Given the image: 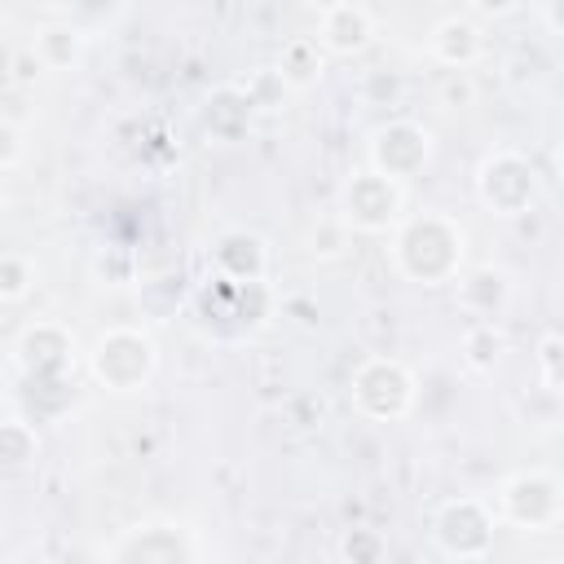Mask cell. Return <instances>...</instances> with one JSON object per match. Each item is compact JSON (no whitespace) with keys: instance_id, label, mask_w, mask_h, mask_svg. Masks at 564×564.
Returning <instances> with one entry per match:
<instances>
[{"instance_id":"15","label":"cell","mask_w":564,"mask_h":564,"mask_svg":"<svg viewBox=\"0 0 564 564\" xmlns=\"http://www.w3.org/2000/svg\"><path fill=\"white\" fill-rule=\"evenodd\" d=\"M463 366L471 370V375H489L494 366H498V357H502V348H507V335L498 330V322H471L467 330H463Z\"/></svg>"},{"instance_id":"7","label":"cell","mask_w":564,"mask_h":564,"mask_svg":"<svg viewBox=\"0 0 564 564\" xmlns=\"http://www.w3.org/2000/svg\"><path fill=\"white\" fill-rule=\"evenodd\" d=\"M498 520L524 533L555 529L564 520V485L551 471H516L498 489Z\"/></svg>"},{"instance_id":"18","label":"cell","mask_w":564,"mask_h":564,"mask_svg":"<svg viewBox=\"0 0 564 564\" xmlns=\"http://www.w3.org/2000/svg\"><path fill=\"white\" fill-rule=\"evenodd\" d=\"M0 449H4V463H9V467H26V463L35 458V449H40V436H35V427H31L26 419L9 414V419L0 423Z\"/></svg>"},{"instance_id":"17","label":"cell","mask_w":564,"mask_h":564,"mask_svg":"<svg viewBox=\"0 0 564 564\" xmlns=\"http://www.w3.org/2000/svg\"><path fill=\"white\" fill-rule=\"evenodd\" d=\"M35 286V260L26 256V251H4L0 256V300L4 304H18V300H26V291Z\"/></svg>"},{"instance_id":"21","label":"cell","mask_w":564,"mask_h":564,"mask_svg":"<svg viewBox=\"0 0 564 564\" xmlns=\"http://www.w3.org/2000/svg\"><path fill=\"white\" fill-rule=\"evenodd\" d=\"M467 9L476 18H511L520 9V0H467Z\"/></svg>"},{"instance_id":"16","label":"cell","mask_w":564,"mask_h":564,"mask_svg":"<svg viewBox=\"0 0 564 564\" xmlns=\"http://www.w3.org/2000/svg\"><path fill=\"white\" fill-rule=\"evenodd\" d=\"M278 70L286 75V84H291V88L313 84V79L322 75V44H317V40H295V44H286L282 66H278Z\"/></svg>"},{"instance_id":"11","label":"cell","mask_w":564,"mask_h":564,"mask_svg":"<svg viewBox=\"0 0 564 564\" xmlns=\"http://www.w3.org/2000/svg\"><path fill=\"white\" fill-rule=\"evenodd\" d=\"M427 53L449 70H467L485 57V31L471 18H445L427 35Z\"/></svg>"},{"instance_id":"13","label":"cell","mask_w":564,"mask_h":564,"mask_svg":"<svg viewBox=\"0 0 564 564\" xmlns=\"http://www.w3.org/2000/svg\"><path fill=\"white\" fill-rule=\"evenodd\" d=\"M247 260L269 264L264 238H256V234H247V229H229V234L216 238V247H212V273L234 278V282H269V273L247 269Z\"/></svg>"},{"instance_id":"10","label":"cell","mask_w":564,"mask_h":564,"mask_svg":"<svg viewBox=\"0 0 564 564\" xmlns=\"http://www.w3.org/2000/svg\"><path fill=\"white\" fill-rule=\"evenodd\" d=\"M454 286H458L454 300L471 322H498L502 308L511 304V273L498 264H480L471 273H458Z\"/></svg>"},{"instance_id":"25","label":"cell","mask_w":564,"mask_h":564,"mask_svg":"<svg viewBox=\"0 0 564 564\" xmlns=\"http://www.w3.org/2000/svg\"><path fill=\"white\" fill-rule=\"evenodd\" d=\"M555 167H560V176H564V141H560V150H555Z\"/></svg>"},{"instance_id":"22","label":"cell","mask_w":564,"mask_h":564,"mask_svg":"<svg viewBox=\"0 0 564 564\" xmlns=\"http://www.w3.org/2000/svg\"><path fill=\"white\" fill-rule=\"evenodd\" d=\"M538 13L546 22V31L564 40V0H538Z\"/></svg>"},{"instance_id":"6","label":"cell","mask_w":564,"mask_h":564,"mask_svg":"<svg viewBox=\"0 0 564 564\" xmlns=\"http://www.w3.org/2000/svg\"><path fill=\"white\" fill-rule=\"evenodd\" d=\"M476 198L494 216H524L538 203V167L511 145L489 150L476 167Z\"/></svg>"},{"instance_id":"3","label":"cell","mask_w":564,"mask_h":564,"mask_svg":"<svg viewBox=\"0 0 564 564\" xmlns=\"http://www.w3.org/2000/svg\"><path fill=\"white\" fill-rule=\"evenodd\" d=\"M339 220L352 234H388L405 220V185L375 172L370 163L348 172L339 185Z\"/></svg>"},{"instance_id":"24","label":"cell","mask_w":564,"mask_h":564,"mask_svg":"<svg viewBox=\"0 0 564 564\" xmlns=\"http://www.w3.org/2000/svg\"><path fill=\"white\" fill-rule=\"evenodd\" d=\"M313 9H322V13H330V9H339V4H348V0H308Z\"/></svg>"},{"instance_id":"20","label":"cell","mask_w":564,"mask_h":564,"mask_svg":"<svg viewBox=\"0 0 564 564\" xmlns=\"http://www.w3.org/2000/svg\"><path fill=\"white\" fill-rule=\"evenodd\" d=\"M348 234H352V229H348V225L339 220V212H335V216H326V220L308 234V251H313L317 260H339L344 247H348Z\"/></svg>"},{"instance_id":"23","label":"cell","mask_w":564,"mask_h":564,"mask_svg":"<svg viewBox=\"0 0 564 564\" xmlns=\"http://www.w3.org/2000/svg\"><path fill=\"white\" fill-rule=\"evenodd\" d=\"M18 145H22L18 128H13V123H4V167H13V163H18Z\"/></svg>"},{"instance_id":"19","label":"cell","mask_w":564,"mask_h":564,"mask_svg":"<svg viewBox=\"0 0 564 564\" xmlns=\"http://www.w3.org/2000/svg\"><path fill=\"white\" fill-rule=\"evenodd\" d=\"M538 379H542V388H551L555 397H564V326L551 330L538 344Z\"/></svg>"},{"instance_id":"14","label":"cell","mask_w":564,"mask_h":564,"mask_svg":"<svg viewBox=\"0 0 564 564\" xmlns=\"http://www.w3.org/2000/svg\"><path fill=\"white\" fill-rule=\"evenodd\" d=\"M31 53H35V62L44 70H70L88 53V26H79V22H48V26L35 31Z\"/></svg>"},{"instance_id":"1","label":"cell","mask_w":564,"mask_h":564,"mask_svg":"<svg viewBox=\"0 0 564 564\" xmlns=\"http://www.w3.org/2000/svg\"><path fill=\"white\" fill-rule=\"evenodd\" d=\"M463 260H467V229L445 212H419L392 229V264L405 282L419 286L458 282Z\"/></svg>"},{"instance_id":"5","label":"cell","mask_w":564,"mask_h":564,"mask_svg":"<svg viewBox=\"0 0 564 564\" xmlns=\"http://www.w3.org/2000/svg\"><path fill=\"white\" fill-rule=\"evenodd\" d=\"M348 397H352L357 414L392 423L414 410V375L397 357H366L348 379Z\"/></svg>"},{"instance_id":"8","label":"cell","mask_w":564,"mask_h":564,"mask_svg":"<svg viewBox=\"0 0 564 564\" xmlns=\"http://www.w3.org/2000/svg\"><path fill=\"white\" fill-rule=\"evenodd\" d=\"M366 163L392 181H414L427 163H432V132L414 119H392V123H379L366 141Z\"/></svg>"},{"instance_id":"9","label":"cell","mask_w":564,"mask_h":564,"mask_svg":"<svg viewBox=\"0 0 564 564\" xmlns=\"http://www.w3.org/2000/svg\"><path fill=\"white\" fill-rule=\"evenodd\" d=\"M101 555H106V560H119V564H123V560H141V564H150V560H159V564H176V560H198L203 546L194 542V529H185V524L145 520V524L128 529L119 542H110Z\"/></svg>"},{"instance_id":"4","label":"cell","mask_w":564,"mask_h":564,"mask_svg":"<svg viewBox=\"0 0 564 564\" xmlns=\"http://www.w3.org/2000/svg\"><path fill=\"white\" fill-rule=\"evenodd\" d=\"M498 507L476 498V494H463V498H449L436 507L432 516V538H436V551L449 555V560H480L494 551V529H498Z\"/></svg>"},{"instance_id":"2","label":"cell","mask_w":564,"mask_h":564,"mask_svg":"<svg viewBox=\"0 0 564 564\" xmlns=\"http://www.w3.org/2000/svg\"><path fill=\"white\" fill-rule=\"evenodd\" d=\"M93 379L110 392H141L159 370V344L141 326H110L88 352Z\"/></svg>"},{"instance_id":"12","label":"cell","mask_w":564,"mask_h":564,"mask_svg":"<svg viewBox=\"0 0 564 564\" xmlns=\"http://www.w3.org/2000/svg\"><path fill=\"white\" fill-rule=\"evenodd\" d=\"M370 40H375V18H370L357 0H348V4H339V9H330V13H322L317 44H322L330 57H352V53H361Z\"/></svg>"}]
</instances>
